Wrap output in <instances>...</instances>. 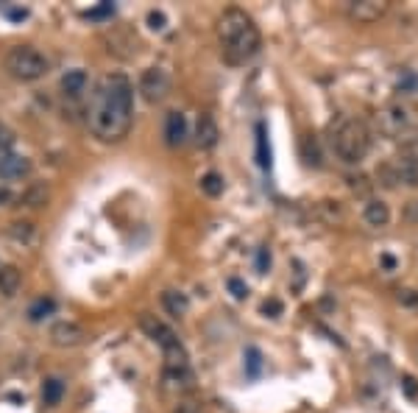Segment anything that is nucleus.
Masks as SVG:
<instances>
[{
  "mask_svg": "<svg viewBox=\"0 0 418 413\" xmlns=\"http://www.w3.org/2000/svg\"><path fill=\"white\" fill-rule=\"evenodd\" d=\"M134 120V84L125 73H109L93 95L87 123L90 132L103 143H120L132 132Z\"/></svg>",
  "mask_w": 418,
  "mask_h": 413,
  "instance_id": "nucleus-1",
  "label": "nucleus"
},
{
  "mask_svg": "<svg viewBox=\"0 0 418 413\" xmlns=\"http://www.w3.org/2000/svg\"><path fill=\"white\" fill-rule=\"evenodd\" d=\"M332 148L341 162L346 165H360L368 151H371V132L362 120L357 117H343L338 126L332 129Z\"/></svg>",
  "mask_w": 418,
  "mask_h": 413,
  "instance_id": "nucleus-2",
  "label": "nucleus"
},
{
  "mask_svg": "<svg viewBox=\"0 0 418 413\" xmlns=\"http://www.w3.org/2000/svg\"><path fill=\"white\" fill-rule=\"evenodd\" d=\"M376 129L391 140H402V145L413 143L418 140V112L402 101L388 104L376 112Z\"/></svg>",
  "mask_w": 418,
  "mask_h": 413,
  "instance_id": "nucleus-3",
  "label": "nucleus"
},
{
  "mask_svg": "<svg viewBox=\"0 0 418 413\" xmlns=\"http://www.w3.org/2000/svg\"><path fill=\"white\" fill-rule=\"evenodd\" d=\"M6 70L17 81H36L48 73V59L31 45H17L6 54Z\"/></svg>",
  "mask_w": 418,
  "mask_h": 413,
  "instance_id": "nucleus-4",
  "label": "nucleus"
},
{
  "mask_svg": "<svg viewBox=\"0 0 418 413\" xmlns=\"http://www.w3.org/2000/svg\"><path fill=\"white\" fill-rule=\"evenodd\" d=\"M260 43H262L260 28L251 25V28H245L237 39H232L229 45H223V56H226L229 64H243V62H248L251 56L260 51Z\"/></svg>",
  "mask_w": 418,
  "mask_h": 413,
  "instance_id": "nucleus-5",
  "label": "nucleus"
},
{
  "mask_svg": "<svg viewBox=\"0 0 418 413\" xmlns=\"http://www.w3.org/2000/svg\"><path fill=\"white\" fill-rule=\"evenodd\" d=\"M140 93L148 104H159L164 101V95L171 93V75L162 67H148L143 75H140Z\"/></svg>",
  "mask_w": 418,
  "mask_h": 413,
  "instance_id": "nucleus-6",
  "label": "nucleus"
},
{
  "mask_svg": "<svg viewBox=\"0 0 418 413\" xmlns=\"http://www.w3.org/2000/svg\"><path fill=\"white\" fill-rule=\"evenodd\" d=\"M254 23H251V17L243 12V9H226L221 17H218V36H221V43L229 45L232 39H237L245 28H251Z\"/></svg>",
  "mask_w": 418,
  "mask_h": 413,
  "instance_id": "nucleus-7",
  "label": "nucleus"
},
{
  "mask_svg": "<svg viewBox=\"0 0 418 413\" xmlns=\"http://www.w3.org/2000/svg\"><path fill=\"white\" fill-rule=\"evenodd\" d=\"M48 335H51V344L59 349H73L87 341V333H84V327L78 321H56Z\"/></svg>",
  "mask_w": 418,
  "mask_h": 413,
  "instance_id": "nucleus-8",
  "label": "nucleus"
},
{
  "mask_svg": "<svg viewBox=\"0 0 418 413\" xmlns=\"http://www.w3.org/2000/svg\"><path fill=\"white\" fill-rule=\"evenodd\" d=\"M140 329H143V333H145L153 344H159V346H167V344L176 341V333H173V329L167 327L164 321H159L156 316H151V313H143V316H140Z\"/></svg>",
  "mask_w": 418,
  "mask_h": 413,
  "instance_id": "nucleus-9",
  "label": "nucleus"
},
{
  "mask_svg": "<svg viewBox=\"0 0 418 413\" xmlns=\"http://www.w3.org/2000/svg\"><path fill=\"white\" fill-rule=\"evenodd\" d=\"M31 174V159L14 151H0V179H23Z\"/></svg>",
  "mask_w": 418,
  "mask_h": 413,
  "instance_id": "nucleus-10",
  "label": "nucleus"
},
{
  "mask_svg": "<svg viewBox=\"0 0 418 413\" xmlns=\"http://www.w3.org/2000/svg\"><path fill=\"white\" fill-rule=\"evenodd\" d=\"M385 14H388V3H382V0H357V3H349V17L365 25L376 23Z\"/></svg>",
  "mask_w": 418,
  "mask_h": 413,
  "instance_id": "nucleus-11",
  "label": "nucleus"
},
{
  "mask_svg": "<svg viewBox=\"0 0 418 413\" xmlns=\"http://www.w3.org/2000/svg\"><path fill=\"white\" fill-rule=\"evenodd\" d=\"M187 117L182 112H167L164 117V143L171 148H182L187 143Z\"/></svg>",
  "mask_w": 418,
  "mask_h": 413,
  "instance_id": "nucleus-12",
  "label": "nucleus"
},
{
  "mask_svg": "<svg viewBox=\"0 0 418 413\" xmlns=\"http://www.w3.org/2000/svg\"><path fill=\"white\" fill-rule=\"evenodd\" d=\"M218 140H221V129H218L215 117L206 115V112L198 115V120H195V143H198L201 148H215Z\"/></svg>",
  "mask_w": 418,
  "mask_h": 413,
  "instance_id": "nucleus-13",
  "label": "nucleus"
},
{
  "mask_svg": "<svg viewBox=\"0 0 418 413\" xmlns=\"http://www.w3.org/2000/svg\"><path fill=\"white\" fill-rule=\"evenodd\" d=\"M59 87H62L64 98H81L84 93H87V87H90V75H87V70L73 67V70H67V73L62 75Z\"/></svg>",
  "mask_w": 418,
  "mask_h": 413,
  "instance_id": "nucleus-14",
  "label": "nucleus"
},
{
  "mask_svg": "<svg viewBox=\"0 0 418 413\" xmlns=\"http://www.w3.org/2000/svg\"><path fill=\"white\" fill-rule=\"evenodd\" d=\"M162 386H164V391L184 394V391H193L195 377H193V371H190V368H164Z\"/></svg>",
  "mask_w": 418,
  "mask_h": 413,
  "instance_id": "nucleus-15",
  "label": "nucleus"
},
{
  "mask_svg": "<svg viewBox=\"0 0 418 413\" xmlns=\"http://www.w3.org/2000/svg\"><path fill=\"white\" fill-rule=\"evenodd\" d=\"M362 221H365L368 226H373V229H382V226H388V221H391V210H388V204H385V201H380V198H368V201H365V206H362Z\"/></svg>",
  "mask_w": 418,
  "mask_h": 413,
  "instance_id": "nucleus-16",
  "label": "nucleus"
},
{
  "mask_svg": "<svg viewBox=\"0 0 418 413\" xmlns=\"http://www.w3.org/2000/svg\"><path fill=\"white\" fill-rule=\"evenodd\" d=\"M20 285H23V274L17 266H0V296H17L20 291Z\"/></svg>",
  "mask_w": 418,
  "mask_h": 413,
  "instance_id": "nucleus-17",
  "label": "nucleus"
},
{
  "mask_svg": "<svg viewBox=\"0 0 418 413\" xmlns=\"http://www.w3.org/2000/svg\"><path fill=\"white\" fill-rule=\"evenodd\" d=\"M162 355H164V368H190L187 349L182 346V341H179V338H176L173 344L162 346Z\"/></svg>",
  "mask_w": 418,
  "mask_h": 413,
  "instance_id": "nucleus-18",
  "label": "nucleus"
},
{
  "mask_svg": "<svg viewBox=\"0 0 418 413\" xmlns=\"http://www.w3.org/2000/svg\"><path fill=\"white\" fill-rule=\"evenodd\" d=\"M162 307L171 313L173 318H182V316L190 310V299H187L182 291H164V294H162Z\"/></svg>",
  "mask_w": 418,
  "mask_h": 413,
  "instance_id": "nucleus-19",
  "label": "nucleus"
},
{
  "mask_svg": "<svg viewBox=\"0 0 418 413\" xmlns=\"http://www.w3.org/2000/svg\"><path fill=\"white\" fill-rule=\"evenodd\" d=\"M48 198H51V190H48L45 185H31V187H25L23 196H20V201H23L25 206H31V210H39V206H45Z\"/></svg>",
  "mask_w": 418,
  "mask_h": 413,
  "instance_id": "nucleus-20",
  "label": "nucleus"
},
{
  "mask_svg": "<svg viewBox=\"0 0 418 413\" xmlns=\"http://www.w3.org/2000/svg\"><path fill=\"white\" fill-rule=\"evenodd\" d=\"M62 397H64V383L59 377H48L45 383H42V402H45L48 408L59 405Z\"/></svg>",
  "mask_w": 418,
  "mask_h": 413,
  "instance_id": "nucleus-21",
  "label": "nucleus"
},
{
  "mask_svg": "<svg viewBox=\"0 0 418 413\" xmlns=\"http://www.w3.org/2000/svg\"><path fill=\"white\" fill-rule=\"evenodd\" d=\"M376 182H380L382 187L393 190L399 185V171H396V162H382L380 168H376Z\"/></svg>",
  "mask_w": 418,
  "mask_h": 413,
  "instance_id": "nucleus-22",
  "label": "nucleus"
},
{
  "mask_svg": "<svg viewBox=\"0 0 418 413\" xmlns=\"http://www.w3.org/2000/svg\"><path fill=\"white\" fill-rule=\"evenodd\" d=\"M201 190H204L209 198H218V196L223 193V176L215 174V171L204 174V176H201Z\"/></svg>",
  "mask_w": 418,
  "mask_h": 413,
  "instance_id": "nucleus-23",
  "label": "nucleus"
},
{
  "mask_svg": "<svg viewBox=\"0 0 418 413\" xmlns=\"http://www.w3.org/2000/svg\"><path fill=\"white\" fill-rule=\"evenodd\" d=\"M260 371H262V355L257 346H248L245 349V375L248 377H260Z\"/></svg>",
  "mask_w": 418,
  "mask_h": 413,
  "instance_id": "nucleus-24",
  "label": "nucleus"
},
{
  "mask_svg": "<svg viewBox=\"0 0 418 413\" xmlns=\"http://www.w3.org/2000/svg\"><path fill=\"white\" fill-rule=\"evenodd\" d=\"M53 310H56V302H53V299H36V302L28 307V318H31V321H39V318L51 316Z\"/></svg>",
  "mask_w": 418,
  "mask_h": 413,
  "instance_id": "nucleus-25",
  "label": "nucleus"
},
{
  "mask_svg": "<svg viewBox=\"0 0 418 413\" xmlns=\"http://www.w3.org/2000/svg\"><path fill=\"white\" fill-rule=\"evenodd\" d=\"M302 154H304V162L307 165H321V151H318V143H315V137L312 134H307L304 140H302Z\"/></svg>",
  "mask_w": 418,
  "mask_h": 413,
  "instance_id": "nucleus-26",
  "label": "nucleus"
},
{
  "mask_svg": "<svg viewBox=\"0 0 418 413\" xmlns=\"http://www.w3.org/2000/svg\"><path fill=\"white\" fill-rule=\"evenodd\" d=\"M257 156H260L262 168H268V165H271V151H268V140H265V126H262V123L257 126Z\"/></svg>",
  "mask_w": 418,
  "mask_h": 413,
  "instance_id": "nucleus-27",
  "label": "nucleus"
},
{
  "mask_svg": "<svg viewBox=\"0 0 418 413\" xmlns=\"http://www.w3.org/2000/svg\"><path fill=\"white\" fill-rule=\"evenodd\" d=\"M12 237L14 240H23V243H28L31 237H34V226L28 224V221H17V224H12Z\"/></svg>",
  "mask_w": 418,
  "mask_h": 413,
  "instance_id": "nucleus-28",
  "label": "nucleus"
},
{
  "mask_svg": "<svg viewBox=\"0 0 418 413\" xmlns=\"http://www.w3.org/2000/svg\"><path fill=\"white\" fill-rule=\"evenodd\" d=\"M226 285H229V294H232L234 299H245V296H248V285H245L240 276H229Z\"/></svg>",
  "mask_w": 418,
  "mask_h": 413,
  "instance_id": "nucleus-29",
  "label": "nucleus"
},
{
  "mask_svg": "<svg viewBox=\"0 0 418 413\" xmlns=\"http://www.w3.org/2000/svg\"><path fill=\"white\" fill-rule=\"evenodd\" d=\"M402 93H418V75L415 73H402L399 84H396Z\"/></svg>",
  "mask_w": 418,
  "mask_h": 413,
  "instance_id": "nucleus-30",
  "label": "nucleus"
},
{
  "mask_svg": "<svg viewBox=\"0 0 418 413\" xmlns=\"http://www.w3.org/2000/svg\"><path fill=\"white\" fill-rule=\"evenodd\" d=\"M402 394L407 399H415L418 397V380L413 375H402Z\"/></svg>",
  "mask_w": 418,
  "mask_h": 413,
  "instance_id": "nucleus-31",
  "label": "nucleus"
},
{
  "mask_svg": "<svg viewBox=\"0 0 418 413\" xmlns=\"http://www.w3.org/2000/svg\"><path fill=\"white\" fill-rule=\"evenodd\" d=\"M349 187H352L357 196H368V193H371V182H368L365 176H352V179H349Z\"/></svg>",
  "mask_w": 418,
  "mask_h": 413,
  "instance_id": "nucleus-32",
  "label": "nucleus"
},
{
  "mask_svg": "<svg viewBox=\"0 0 418 413\" xmlns=\"http://www.w3.org/2000/svg\"><path fill=\"white\" fill-rule=\"evenodd\" d=\"M282 310H284V305H282L279 299H265V302H262V313H265L268 318H279Z\"/></svg>",
  "mask_w": 418,
  "mask_h": 413,
  "instance_id": "nucleus-33",
  "label": "nucleus"
},
{
  "mask_svg": "<svg viewBox=\"0 0 418 413\" xmlns=\"http://www.w3.org/2000/svg\"><path fill=\"white\" fill-rule=\"evenodd\" d=\"M148 25H151L153 31H162V28L167 25V17H164V12H156V9H151V12H148Z\"/></svg>",
  "mask_w": 418,
  "mask_h": 413,
  "instance_id": "nucleus-34",
  "label": "nucleus"
},
{
  "mask_svg": "<svg viewBox=\"0 0 418 413\" xmlns=\"http://www.w3.org/2000/svg\"><path fill=\"white\" fill-rule=\"evenodd\" d=\"M0 151H14V134L0 123Z\"/></svg>",
  "mask_w": 418,
  "mask_h": 413,
  "instance_id": "nucleus-35",
  "label": "nucleus"
},
{
  "mask_svg": "<svg viewBox=\"0 0 418 413\" xmlns=\"http://www.w3.org/2000/svg\"><path fill=\"white\" fill-rule=\"evenodd\" d=\"M404 221L407 224H418V198H413V201L404 204Z\"/></svg>",
  "mask_w": 418,
  "mask_h": 413,
  "instance_id": "nucleus-36",
  "label": "nucleus"
},
{
  "mask_svg": "<svg viewBox=\"0 0 418 413\" xmlns=\"http://www.w3.org/2000/svg\"><path fill=\"white\" fill-rule=\"evenodd\" d=\"M268 268H271V252H268L265 246H262L260 255H257V271H260V274H265Z\"/></svg>",
  "mask_w": 418,
  "mask_h": 413,
  "instance_id": "nucleus-37",
  "label": "nucleus"
},
{
  "mask_svg": "<svg viewBox=\"0 0 418 413\" xmlns=\"http://www.w3.org/2000/svg\"><path fill=\"white\" fill-rule=\"evenodd\" d=\"M173 413H201V408H198L195 402H187V399H182V402L173 408Z\"/></svg>",
  "mask_w": 418,
  "mask_h": 413,
  "instance_id": "nucleus-38",
  "label": "nucleus"
},
{
  "mask_svg": "<svg viewBox=\"0 0 418 413\" xmlns=\"http://www.w3.org/2000/svg\"><path fill=\"white\" fill-rule=\"evenodd\" d=\"M106 14H112V3H103V6H98V9H93V12H87V17H93V20L106 17Z\"/></svg>",
  "mask_w": 418,
  "mask_h": 413,
  "instance_id": "nucleus-39",
  "label": "nucleus"
},
{
  "mask_svg": "<svg viewBox=\"0 0 418 413\" xmlns=\"http://www.w3.org/2000/svg\"><path fill=\"white\" fill-rule=\"evenodd\" d=\"M14 201V193L9 187H0V204H12Z\"/></svg>",
  "mask_w": 418,
  "mask_h": 413,
  "instance_id": "nucleus-40",
  "label": "nucleus"
},
{
  "mask_svg": "<svg viewBox=\"0 0 418 413\" xmlns=\"http://www.w3.org/2000/svg\"><path fill=\"white\" fill-rule=\"evenodd\" d=\"M9 17H12V20H25V17H28V12H25V9H12V12H9Z\"/></svg>",
  "mask_w": 418,
  "mask_h": 413,
  "instance_id": "nucleus-41",
  "label": "nucleus"
},
{
  "mask_svg": "<svg viewBox=\"0 0 418 413\" xmlns=\"http://www.w3.org/2000/svg\"><path fill=\"white\" fill-rule=\"evenodd\" d=\"M382 266H385L388 271H393V268H396V260H393L391 255H382Z\"/></svg>",
  "mask_w": 418,
  "mask_h": 413,
  "instance_id": "nucleus-42",
  "label": "nucleus"
},
{
  "mask_svg": "<svg viewBox=\"0 0 418 413\" xmlns=\"http://www.w3.org/2000/svg\"><path fill=\"white\" fill-rule=\"evenodd\" d=\"M402 294H404L402 299H404L407 305H415V302H418V296H413V291H402Z\"/></svg>",
  "mask_w": 418,
  "mask_h": 413,
  "instance_id": "nucleus-43",
  "label": "nucleus"
}]
</instances>
